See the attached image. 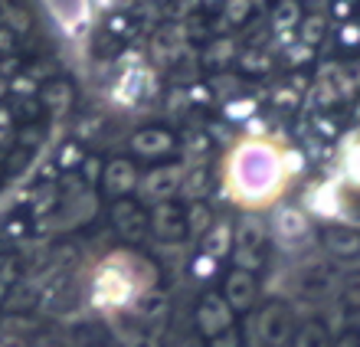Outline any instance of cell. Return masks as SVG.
<instances>
[{
  "label": "cell",
  "mask_w": 360,
  "mask_h": 347,
  "mask_svg": "<svg viewBox=\"0 0 360 347\" xmlns=\"http://www.w3.org/2000/svg\"><path fill=\"white\" fill-rule=\"evenodd\" d=\"M344 170H347V177L360 187V144H351L347 158H344Z\"/></svg>",
  "instance_id": "3"
},
{
  "label": "cell",
  "mask_w": 360,
  "mask_h": 347,
  "mask_svg": "<svg viewBox=\"0 0 360 347\" xmlns=\"http://www.w3.org/2000/svg\"><path fill=\"white\" fill-rule=\"evenodd\" d=\"M292 168V154L282 144H275L272 138H262V134H249L226 154L223 184L239 207L262 210L282 197Z\"/></svg>",
  "instance_id": "1"
},
{
  "label": "cell",
  "mask_w": 360,
  "mask_h": 347,
  "mask_svg": "<svg viewBox=\"0 0 360 347\" xmlns=\"http://www.w3.org/2000/svg\"><path fill=\"white\" fill-rule=\"evenodd\" d=\"M151 279L154 272L138 255L131 253L105 255L92 272V305L102 311H122L151 285Z\"/></svg>",
  "instance_id": "2"
}]
</instances>
